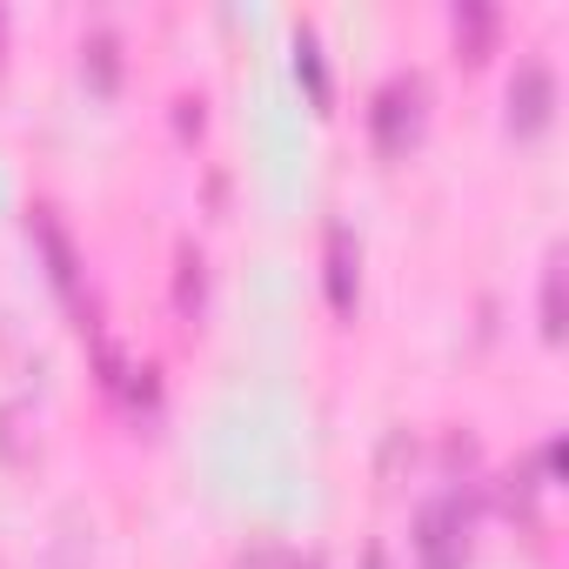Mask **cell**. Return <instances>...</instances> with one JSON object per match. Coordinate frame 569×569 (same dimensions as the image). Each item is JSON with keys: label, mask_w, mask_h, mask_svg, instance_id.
Here are the masks:
<instances>
[{"label": "cell", "mask_w": 569, "mask_h": 569, "mask_svg": "<svg viewBox=\"0 0 569 569\" xmlns=\"http://www.w3.org/2000/svg\"><path fill=\"white\" fill-rule=\"evenodd\" d=\"M562 329H569V316H562V248H556L542 268V336L562 342Z\"/></svg>", "instance_id": "obj_8"}, {"label": "cell", "mask_w": 569, "mask_h": 569, "mask_svg": "<svg viewBox=\"0 0 569 569\" xmlns=\"http://www.w3.org/2000/svg\"><path fill=\"white\" fill-rule=\"evenodd\" d=\"M201 296H208L201 248H194V241H181V254H174V309H181V322H201Z\"/></svg>", "instance_id": "obj_6"}, {"label": "cell", "mask_w": 569, "mask_h": 569, "mask_svg": "<svg viewBox=\"0 0 569 569\" xmlns=\"http://www.w3.org/2000/svg\"><path fill=\"white\" fill-rule=\"evenodd\" d=\"M181 134H201V101H181Z\"/></svg>", "instance_id": "obj_11"}, {"label": "cell", "mask_w": 569, "mask_h": 569, "mask_svg": "<svg viewBox=\"0 0 569 569\" xmlns=\"http://www.w3.org/2000/svg\"><path fill=\"white\" fill-rule=\"evenodd\" d=\"M369 134H376L382 154H409L416 148V134H422V81L416 74L382 81V94L369 108Z\"/></svg>", "instance_id": "obj_1"}, {"label": "cell", "mask_w": 569, "mask_h": 569, "mask_svg": "<svg viewBox=\"0 0 569 569\" xmlns=\"http://www.w3.org/2000/svg\"><path fill=\"white\" fill-rule=\"evenodd\" d=\"M416 556H422V569H462L469 562V509L456 496H442L416 516Z\"/></svg>", "instance_id": "obj_2"}, {"label": "cell", "mask_w": 569, "mask_h": 569, "mask_svg": "<svg viewBox=\"0 0 569 569\" xmlns=\"http://www.w3.org/2000/svg\"><path fill=\"white\" fill-rule=\"evenodd\" d=\"M34 241H41V254H48V274H54V289L74 302V296H81V254H74L68 228H61L48 208H34Z\"/></svg>", "instance_id": "obj_5"}, {"label": "cell", "mask_w": 569, "mask_h": 569, "mask_svg": "<svg viewBox=\"0 0 569 569\" xmlns=\"http://www.w3.org/2000/svg\"><path fill=\"white\" fill-rule=\"evenodd\" d=\"M88 81H94L101 94H114V81H121V68H114V34H94V41H88Z\"/></svg>", "instance_id": "obj_10"}, {"label": "cell", "mask_w": 569, "mask_h": 569, "mask_svg": "<svg viewBox=\"0 0 569 569\" xmlns=\"http://www.w3.org/2000/svg\"><path fill=\"white\" fill-rule=\"evenodd\" d=\"M296 74H302L309 101H316V108H329V68H322V48H316V34H302V41H296Z\"/></svg>", "instance_id": "obj_9"}, {"label": "cell", "mask_w": 569, "mask_h": 569, "mask_svg": "<svg viewBox=\"0 0 569 569\" xmlns=\"http://www.w3.org/2000/svg\"><path fill=\"white\" fill-rule=\"evenodd\" d=\"M322 248H329V309L342 322H356V302H362V248H356V234L342 221H329Z\"/></svg>", "instance_id": "obj_4"}, {"label": "cell", "mask_w": 569, "mask_h": 569, "mask_svg": "<svg viewBox=\"0 0 569 569\" xmlns=\"http://www.w3.org/2000/svg\"><path fill=\"white\" fill-rule=\"evenodd\" d=\"M556 114V74L542 61H522L509 81V134H542Z\"/></svg>", "instance_id": "obj_3"}, {"label": "cell", "mask_w": 569, "mask_h": 569, "mask_svg": "<svg viewBox=\"0 0 569 569\" xmlns=\"http://www.w3.org/2000/svg\"><path fill=\"white\" fill-rule=\"evenodd\" d=\"M489 41H496V8H482V0H462V8H456V48H462L469 61H482Z\"/></svg>", "instance_id": "obj_7"}]
</instances>
